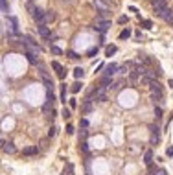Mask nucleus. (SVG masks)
Returning <instances> with one entry per match:
<instances>
[{
  "mask_svg": "<svg viewBox=\"0 0 173 175\" xmlns=\"http://www.w3.org/2000/svg\"><path fill=\"white\" fill-rule=\"evenodd\" d=\"M109 28H111V20H105V19H102V17H99V19H96V24H94V30H98V32H107L109 30Z\"/></svg>",
  "mask_w": 173,
  "mask_h": 175,
  "instance_id": "f257e3e1",
  "label": "nucleus"
},
{
  "mask_svg": "<svg viewBox=\"0 0 173 175\" xmlns=\"http://www.w3.org/2000/svg\"><path fill=\"white\" fill-rule=\"evenodd\" d=\"M32 17H33V19L39 22V26H41V24H44V22H46V11H42L41 8H35L33 13H32Z\"/></svg>",
  "mask_w": 173,
  "mask_h": 175,
  "instance_id": "f03ea898",
  "label": "nucleus"
},
{
  "mask_svg": "<svg viewBox=\"0 0 173 175\" xmlns=\"http://www.w3.org/2000/svg\"><path fill=\"white\" fill-rule=\"evenodd\" d=\"M105 91H107L105 87H102V85H99L98 89L92 92V98H94L96 101H103V100H105Z\"/></svg>",
  "mask_w": 173,
  "mask_h": 175,
  "instance_id": "7ed1b4c3",
  "label": "nucleus"
},
{
  "mask_svg": "<svg viewBox=\"0 0 173 175\" xmlns=\"http://www.w3.org/2000/svg\"><path fill=\"white\" fill-rule=\"evenodd\" d=\"M94 6L99 9V13H102V17H105L107 13H109V6L103 2V0H94Z\"/></svg>",
  "mask_w": 173,
  "mask_h": 175,
  "instance_id": "20e7f679",
  "label": "nucleus"
},
{
  "mask_svg": "<svg viewBox=\"0 0 173 175\" xmlns=\"http://www.w3.org/2000/svg\"><path fill=\"white\" fill-rule=\"evenodd\" d=\"M116 70H118V65H116V63H111V65H107V66H105V72H103V76H107V78H112L114 74H116Z\"/></svg>",
  "mask_w": 173,
  "mask_h": 175,
  "instance_id": "39448f33",
  "label": "nucleus"
},
{
  "mask_svg": "<svg viewBox=\"0 0 173 175\" xmlns=\"http://www.w3.org/2000/svg\"><path fill=\"white\" fill-rule=\"evenodd\" d=\"M158 129L156 125H151V144H156L158 142V138H160V133H158Z\"/></svg>",
  "mask_w": 173,
  "mask_h": 175,
  "instance_id": "423d86ee",
  "label": "nucleus"
},
{
  "mask_svg": "<svg viewBox=\"0 0 173 175\" xmlns=\"http://www.w3.org/2000/svg\"><path fill=\"white\" fill-rule=\"evenodd\" d=\"M52 68H53V70L57 72V76H59L61 79L65 78V68L61 66V63H57V61H53V63H52Z\"/></svg>",
  "mask_w": 173,
  "mask_h": 175,
  "instance_id": "0eeeda50",
  "label": "nucleus"
},
{
  "mask_svg": "<svg viewBox=\"0 0 173 175\" xmlns=\"http://www.w3.org/2000/svg\"><path fill=\"white\" fill-rule=\"evenodd\" d=\"M37 32H39V35L41 37H44V39H50V30L44 26V24H41L39 28H37Z\"/></svg>",
  "mask_w": 173,
  "mask_h": 175,
  "instance_id": "6e6552de",
  "label": "nucleus"
},
{
  "mask_svg": "<svg viewBox=\"0 0 173 175\" xmlns=\"http://www.w3.org/2000/svg\"><path fill=\"white\" fill-rule=\"evenodd\" d=\"M2 149H4V153L13 155V153H15V146H13L11 142H2Z\"/></svg>",
  "mask_w": 173,
  "mask_h": 175,
  "instance_id": "1a4fd4ad",
  "label": "nucleus"
},
{
  "mask_svg": "<svg viewBox=\"0 0 173 175\" xmlns=\"http://www.w3.org/2000/svg\"><path fill=\"white\" fill-rule=\"evenodd\" d=\"M149 89H151V92H162V85L158 83V81H155V79H151Z\"/></svg>",
  "mask_w": 173,
  "mask_h": 175,
  "instance_id": "9d476101",
  "label": "nucleus"
},
{
  "mask_svg": "<svg viewBox=\"0 0 173 175\" xmlns=\"http://www.w3.org/2000/svg\"><path fill=\"white\" fill-rule=\"evenodd\" d=\"M83 111H85V112H90V111H92V94L85 100V103H83Z\"/></svg>",
  "mask_w": 173,
  "mask_h": 175,
  "instance_id": "9b49d317",
  "label": "nucleus"
},
{
  "mask_svg": "<svg viewBox=\"0 0 173 175\" xmlns=\"http://www.w3.org/2000/svg\"><path fill=\"white\" fill-rule=\"evenodd\" d=\"M37 146H30V148H26L24 151H22V155H26V157H32V155H37Z\"/></svg>",
  "mask_w": 173,
  "mask_h": 175,
  "instance_id": "f8f14e48",
  "label": "nucleus"
},
{
  "mask_svg": "<svg viewBox=\"0 0 173 175\" xmlns=\"http://www.w3.org/2000/svg\"><path fill=\"white\" fill-rule=\"evenodd\" d=\"M153 103H162V92H151Z\"/></svg>",
  "mask_w": 173,
  "mask_h": 175,
  "instance_id": "ddd939ff",
  "label": "nucleus"
},
{
  "mask_svg": "<svg viewBox=\"0 0 173 175\" xmlns=\"http://www.w3.org/2000/svg\"><path fill=\"white\" fill-rule=\"evenodd\" d=\"M26 57H28V61H30L32 65H39V63H37V59H35V54H33V52L26 50Z\"/></svg>",
  "mask_w": 173,
  "mask_h": 175,
  "instance_id": "4468645a",
  "label": "nucleus"
},
{
  "mask_svg": "<svg viewBox=\"0 0 173 175\" xmlns=\"http://www.w3.org/2000/svg\"><path fill=\"white\" fill-rule=\"evenodd\" d=\"M111 83H112V78H107V76H103V78H102V81H99V85L105 87V89H109Z\"/></svg>",
  "mask_w": 173,
  "mask_h": 175,
  "instance_id": "2eb2a0df",
  "label": "nucleus"
},
{
  "mask_svg": "<svg viewBox=\"0 0 173 175\" xmlns=\"http://www.w3.org/2000/svg\"><path fill=\"white\" fill-rule=\"evenodd\" d=\"M144 162H146L147 166H151V162H153V151H146V155H144Z\"/></svg>",
  "mask_w": 173,
  "mask_h": 175,
  "instance_id": "dca6fc26",
  "label": "nucleus"
},
{
  "mask_svg": "<svg viewBox=\"0 0 173 175\" xmlns=\"http://www.w3.org/2000/svg\"><path fill=\"white\" fill-rule=\"evenodd\" d=\"M42 81H44V87H46V89H52V87H53V83L50 81V78H48V74H46V72L42 74Z\"/></svg>",
  "mask_w": 173,
  "mask_h": 175,
  "instance_id": "f3484780",
  "label": "nucleus"
},
{
  "mask_svg": "<svg viewBox=\"0 0 173 175\" xmlns=\"http://www.w3.org/2000/svg\"><path fill=\"white\" fill-rule=\"evenodd\" d=\"M63 175H74V166H72V164H66V168H65Z\"/></svg>",
  "mask_w": 173,
  "mask_h": 175,
  "instance_id": "a211bd4d",
  "label": "nucleus"
},
{
  "mask_svg": "<svg viewBox=\"0 0 173 175\" xmlns=\"http://www.w3.org/2000/svg\"><path fill=\"white\" fill-rule=\"evenodd\" d=\"M74 76H76V78H77V79H79V78H83V76H85V70H83V68H79V66H77V68H76V70H74Z\"/></svg>",
  "mask_w": 173,
  "mask_h": 175,
  "instance_id": "6ab92c4d",
  "label": "nucleus"
},
{
  "mask_svg": "<svg viewBox=\"0 0 173 175\" xmlns=\"http://www.w3.org/2000/svg\"><path fill=\"white\" fill-rule=\"evenodd\" d=\"M46 20H48V22L55 20V11H52V9H50V11H46Z\"/></svg>",
  "mask_w": 173,
  "mask_h": 175,
  "instance_id": "aec40b11",
  "label": "nucleus"
},
{
  "mask_svg": "<svg viewBox=\"0 0 173 175\" xmlns=\"http://www.w3.org/2000/svg\"><path fill=\"white\" fill-rule=\"evenodd\" d=\"M79 146H81V151L85 155H89V144H86V142H79Z\"/></svg>",
  "mask_w": 173,
  "mask_h": 175,
  "instance_id": "412c9836",
  "label": "nucleus"
},
{
  "mask_svg": "<svg viewBox=\"0 0 173 175\" xmlns=\"http://www.w3.org/2000/svg\"><path fill=\"white\" fill-rule=\"evenodd\" d=\"M114 52H116V46H114V45H112V46H107V50H105V54H107V57H111V55H112Z\"/></svg>",
  "mask_w": 173,
  "mask_h": 175,
  "instance_id": "4be33fe9",
  "label": "nucleus"
},
{
  "mask_svg": "<svg viewBox=\"0 0 173 175\" xmlns=\"http://www.w3.org/2000/svg\"><path fill=\"white\" fill-rule=\"evenodd\" d=\"M61 101H66V85H61Z\"/></svg>",
  "mask_w": 173,
  "mask_h": 175,
  "instance_id": "5701e85b",
  "label": "nucleus"
},
{
  "mask_svg": "<svg viewBox=\"0 0 173 175\" xmlns=\"http://www.w3.org/2000/svg\"><path fill=\"white\" fill-rule=\"evenodd\" d=\"M0 6H2V13H4V15H8V2H6V0H0Z\"/></svg>",
  "mask_w": 173,
  "mask_h": 175,
  "instance_id": "b1692460",
  "label": "nucleus"
},
{
  "mask_svg": "<svg viewBox=\"0 0 173 175\" xmlns=\"http://www.w3.org/2000/svg\"><path fill=\"white\" fill-rule=\"evenodd\" d=\"M52 54H55V55H61V54H63V50H61L59 46H52Z\"/></svg>",
  "mask_w": 173,
  "mask_h": 175,
  "instance_id": "393cba45",
  "label": "nucleus"
},
{
  "mask_svg": "<svg viewBox=\"0 0 173 175\" xmlns=\"http://www.w3.org/2000/svg\"><path fill=\"white\" fill-rule=\"evenodd\" d=\"M79 91H81V83H76V85H72V92H74V94H76V92H79Z\"/></svg>",
  "mask_w": 173,
  "mask_h": 175,
  "instance_id": "a878e982",
  "label": "nucleus"
},
{
  "mask_svg": "<svg viewBox=\"0 0 173 175\" xmlns=\"http://www.w3.org/2000/svg\"><path fill=\"white\" fill-rule=\"evenodd\" d=\"M129 35H131V30H123V32L120 33V39H127Z\"/></svg>",
  "mask_w": 173,
  "mask_h": 175,
  "instance_id": "bb28decb",
  "label": "nucleus"
},
{
  "mask_svg": "<svg viewBox=\"0 0 173 175\" xmlns=\"http://www.w3.org/2000/svg\"><path fill=\"white\" fill-rule=\"evenodd\" d=\"M155 116L156 118H162V109L160 107H155Z\"/></svg>",
  "mask_w": 173,
  "mask_h": 175,
  "instance_id": "cd10ccee",
  "label": "nucleus"
},
{
  "mask_svg": "<svg viewBox=\"0 0 173 175\" xmlns=\"http://www.w3.org/2000/svg\"><path fill=\"white\" fill-rule=\"evenodd\" d=\"M142 26H144V28H147V30H149V28L153 26V22H151V20H142Z\"/></svg>",
  "mask_w": 173,
  "mask_h": 175,
  "instance_id": "c85d7f7f",
  "label": "nucleus"
},
{
  "mask_svg": "<svg viewBox=\"0 0 173 175\" xmlns=\"http://www.w3.org/2000/svg\"><path fill=\"white\" fill-rule=\"evenodd\" d=\"M66 133H68V135L74 133V125H72V124H68V125H66Z\"/></svg>",
  "mask_w": 173,
  "mask_h": 175,
  "instance_id": "c756f323",
  "label": "nucleus"
},
{
  "mask_svg": "<svg viewBox=\"0 0 173 175\" xmlns=\"http://www.w3.org/2000/svg\"><path fill=\"white\" fill-rule=\"evenodd\" d=\"M55 131H57L55 127H50V131H48V137H50V138H52V137H55Z\"/></svg>",
  "mask_w": 173,
  "mask_h": 175,
  "instance_id": "7c9ffc66",
  "label": "nucleus"
},
{
  "mask_svg": "<svg viewBox=\"0 0 173 175\" xmlns=\"http://www.w3.org/2000/svg\"><path fill=\"white\" fill-rule=\"evenodd\" d=\"M63 116H65V118H70V109H63Z\"/></svg>",
  "mask_w": 173,
  "mask_h": 175,
  "instance_id": "2f4dec72",
  "label": "nucleus"
},
{
  "mask_svg": "<svg viewBox=\"0 0 173 175\" xmlns=\"http://www.w3.org/2000/svg\"><path fill=\"white\" fill-rule=\"evenodd\" d=\"M68 57H72V59H77V54H76V52H68Z\"/></svg>",
  "mask_w": 173,
  "mask_h": 175,
  "instance_id": "473e14b6",
  "label": "nucleus"
},
{
  "mask_svg": "<svg viewBox=\"0 0 173 175\" xmlns=\"http://www.w3.org/2000/svg\"><path fill=\"white\" fill-rule=\"evenodd\" d=\"M155 175H168V173H166V170H156Z\"/></svg>",
  "mask_w": 173,
  "mask_h": 175,
  "instance_id": "72a5a7b5",
  "label": "nucleus"
},
{
  "mask_svg": "<svg viewBox=\"0 0 173 175\" xmlns=\"http://www.w3.org/2000/svg\"><path fill=\"white\" fill-rule=\"evenodd\" d=\"M76 105H77V101H76V100H70V107H72V109H74Z\"/></svg>",
  "mask_w": 173,
  "mask_h": 175,
  "instance_id": "f704fd0d",
  "label": "nucleus"
},
{
  "mask_svg": "<svg viewBox=\"0 0 173 175\" xmlns=\"http://www.w3.org/2000/svg\"><path fill=\"white\" fill-rule=\"evenodd\" d=\"M118 22H120V24H123V22H127V17H120V19H118Z\"/></svg>",
  "mask_w": 173,
  "mask_h": 175,
  "instance_id": "c9c22d12",
  "label": "nucleus"
},
{
  "mask_svg": "<svg viewBox=\"0 0 173 175\" xmlns=\"http://www.w3.org/2000/svg\"><path fill=\"white\" fill-rule=\"evenodd\" d=\"M168 155H169V157L173 155V148H168Z\"/></svg>",
  "mask_w": 173,
  "mask_h": 175,
  "instance_id": "e433bc0d",
  "label": "nucleus"
}]
</instances>
